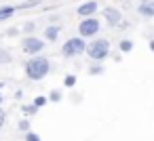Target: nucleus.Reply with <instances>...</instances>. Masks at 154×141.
<instances>
[{
  "instance_id": "obj_21",
  "label": "nucleus",
  "mask_w": 154,
  "mask_h": 141,
  "mask_svg": "<svg viewBox=\"0 0 154 141\" xmlns=\"http://www.w3.org/2000/svg\"><path fill=\"white\" fill-rule=\"evenodd\" d=\"M5 122H7V114H5V110H0V128L5 126Z\"/></svg>"
},
{
  "instance_id": "obj_3",
  "label": "nucleus",
  "mask_w": 154,
  "mask_h": 141,
  "mask_svg": "<svg viewBox=\"0 0 154 141\" xmlns=\"http://www.w3.org/2000/svg\"><path fill=\"white\" fill-rule=\"evenodd\" d=\"M85 49H87V40L80 38V36H74V38H68V40L63 42L61 55H63V57H78V55L85 53Z\"/></svg>"
},
{
  "instance_id": "obj_24",
  "label": "nucleus",
  "mask_w": 154,
  "mask_h": 141,
  "mask_svg": "<svg viewBox=\"0 0 154 141\" xmlns=\"http://www.w3.org/2000/svg\"><path fill=\"white\" fill-rule=\"evenodd\" d=\"M118 2H127V0H118Z\"/></svg>"
},
{
  "instance_id": "obj_1",
  "label": "nucleus",
  "mask_w": 154,
  "mask_h": 141,
  "mask_svg": "<svg viewBox=\"0 0 154 141\" xmlns=\"http://www.w3.org/2000/svg\"><path fill=\"white\" fill-rule=\"evenodd\" d=\"M49 72H51V61H49V57H45L40 53L38 55H30V59L26 61V76L30 80H34V82L47 78Z\"/></svg>"
},
{
  "instance_id": "obj_2",
  "label": "nucleus",
  "mask_w": 154,
  "mask_h": 141,
  "mask_svg": "<svg viewBox=\"0 0 154 141\" xmlns=\"http://www.w3.org/2000/svg\"><path fill=\"white\" fill-rule=\"evenodd\" d=\"M85 53H87V57L93 59V61H103V59L110 57V40H106V38H95L93 42L87 44Z\"/></svg>"
},
{
  "instance_id": "obj_17",
  "label": "nucleus",
  "mask_w": 154,
  "mask_h": 141,
  "mask_svg": "<svg viewBox=\"0 0 154 141\" xmlns=\"http://www.w3.org/2000/svg\"><path fill=\"white\" fill-rule=\"evenodd\" d=\"M34 30H36V23L34 21H26L23 23V32L26 34H34Z\"/></svg>"
},
{
  "instance_id": "obj_16",
  "label": "nucleus",
  "mask_w": 154,
  "mask_h": 141,
  "mask_svg": "<svg viewBox=\"0 0 154 141\" xmlns=\"http://www.w3.org/2000/svg\"><path fill=\"white\" fill-rule=\"evenodd\" d=\"M47 101H49V99H47V97H42V95H40V97H36V99H34V101H32V105H34V107H38V110H40V107H45V105H47Z\"/></svg>"
},
{
  "instance_id": "obj_5",
  "label": "nucleus",
  "mask_w": 154,
  "mask_h": 141,
  "mask_svg": "<svg viewBox=\"0 0 154 141\" xmlns=\"http://www.w3.org/2000/svg\"><path fill=\"white\" fill-rule=\"evenodd\" d=\"M21 49H23V53H26V55H38V53H42V51H45V40H42V38H38V36L28 34V36L21 40Z\"/></svg>"
},
{
  "instance_id": "obj_8",
  "label": "nucleus",
  "mask_w": 154,
  "mask_h": 141,
  "mask_svg": "<svg viewBox=\"0 0 154 141\" xmlns=\"http://www.w3.org/2000/svg\"><path fill=\"white\" fill-rule=\"evenodd\" d=\"M97 9H99L97 0H89V2H82V4L76 9V13H78L80 17H89V15H95V13H97Z\"/></svg>"
},
{
  "instance_id": "obj_10",
  "label": "nucleus",
  "mask_w": 154,
  "mask_h": 141,
  "mask_svg": "<svg viewBox=\"0 0 154 141\" xmlns=\"http://www.w3.org/2000/svg\"><path fill=\"white\" fill-rule=\"evenodd\" d=\"M15 11H19L17 7H0V21H5V19H11L15 15Z\"/></svg>"
},
{
  "instance_id": "obj_12",
  "label": "nucleus",
  "mask_w": 154,
  "mask_h": 141,
  "mask_svg": "<svg viewBox=\"0 0 154 141\" xmlns=\"http://www.w3.org/2000/svg\"><path fill=\"white\" fill-rule=\"evenodd\" d=\"M11 61H13V55H11V51L0 46V65H7V63H11Z\"/></svg>"
},
{
  "instance_id": "obj_25",
  "label": "nucleus",
  "mask_w": 154,
  "mask_h": 141,
  "mask_svg": "<svg viewBox=\"0 0 154 141\" xmlns=\"http://www.w3.org/2000/svg\"><path fill=\"white\" fill-rule=\"evenodd\" d=\"M139 2H143V0H139Z\"/></svg>"
},
{
  "instance_id": "obj_19",
  "label": "nucleus",
  "mask_w": 154,
  "mask_h": 141,
  "mask_svg": "<svg viewBox=\"0 0 154 141\" xmlns=\"http://www.w3.org/2000/svg\"><path fill=\"white\" fill-rule=\"evenodd\" d=\"M17 128H19V130H23V133H26V130H30V120H26V118H23V120H19V122H17Z\"/></svg>"
},
{
  "instance_id": "obj_14",
  "label": "nucleus",
  "mask_w": 154,
  "mask_h": 141,
  "mask_svg": "<svg viewBox=\"0 0 154 141\" xmlns=\"http://www.w3.org/2000/svg\"><path fill=\"white\" fill-rule=\"evenodd\" d=\"M47 99L53 101V103H59V101L63 99V93H61V91H51V95H49Z\"/></svg>"
},
{
  "instance_id": "obj_23",
  "label": "nucleus",
  "mask_w": 154,
  "mask_h": 141,
  "mask_svg": "<svg viewBox=\"0 0 154 141\" xmlns=\"http://www.w3.org/2000/svg\"><path fill=\"white\" fill-rule=\"evenodd\" d=\"M2 88H5V82H0V105H2Z\"/></svg>"
},
{
  "instance_id": "obj_15",
  "label": "nucleus",
  "mask_w": 154,
  "mask_h": 141,
  "mask_svg": "<svg viewBox=\"0 0 154 141\" xmlns=\"http://www.w3.org/2000/svg\"><path fill=\"white\" fill-rule=\"evenodd\" d=\"M74 84H76V76H74V74H68V76L63 78V86H68V88H72Z\"/></svg>"
},
{
  "instance_id": "obj_9",
  "label": "nucleus",
  "mask_w": 154,
  "mask_h": 141,
  "mask_svg": "<svg viewBox=\"0 0 154 141\" xmlns=\"http://www.w3.org/2000/svg\"><path fill=\"white\" fill-rule=\"evenodd\" d=\"M59 32H61V28H59V26H49V28L45 30V40L55 42V40L59 38Z\"/></svg>"
},
{
  "instance_id": "obj_20",
  "label": "nucleus",
  "mask_w": 154,
  "mask_h": 141,
  "mask_svg": "<svg viewBox=\"0 0 154 141\" xmlns=\"http://www.w3.org/2000/svg\"><path fill=\"white\" fill-rule=\"evenodd\" d=\"M21 110H23V114H36L38 112V107H34V105H21Z\"/></svg>"
},
{
  "instance_id": "obj_18",
  "label": "nucleus",
  "mask_w": 154,
  "mask_h": 141,
  "mask_svg": "<svg viewBox=\"0 0 154 141\" xmlns=\"http://www.w3.org/2000/svg\"><path fill=\"white\" fill-rule=\"evenodd\" d=\"M26 141H42L38 133H32V130H26Z\"/></svg>"
},
{
  "instance_id": "obj_22",
  "label": "nucleus",
  "mask_w": 154,
  "mask_h": 141,
  "mask_svg": "<svg viewBox=\"0 0 154 141\" xmlns=\"http://www.w3.org/2000/svg\"><path fill=\"white\" fill-rule=\"evenodd\" d=\"M15 34H19V30H17V28H11V30H7V36H15Z\"/></svg>"
},
{
  "instance_id": "obj_7",
  "label": "nucleus",
  "mask_w": 154,
  "mask_h": 141,
  "mask_svg": "<svg viewBox=\"0 0 154 141\" xmlns=\"http://www.w3.org/2000/svg\"><path fill=\"white\" fill-rule=\"evenodd\" d=\"M137 15H141L143 19H152L154 17V0H143L137 4Z\"/></svg>"
},
{
  "instance_id": "obj_4",
  "label": "nucleus",
  "mask_w": 154,
  "mask_h": 141,
  "mask_svg": "<svg viewBox=\"0 0 154 141\" xmlns=\"http://www.w3.org/2000/svg\"><path fill=\"white\" fill-rule=\"evenodd\" d=\"M99 28H101V23H99V19H95L93 15L82 17V21L78 23V36H80V38H91V36H97Z\"/></svg>"
},
{
  "instance_id": "obj_11",
  "label": "nucleus",
  "mask_w": 154,
  "mask_h": 141,
  "mask_svg": "<svg viewBox=\"0 0 154 141\" xmlns=\"http://www.w3.org/2000/svg\"><path fill=\"white\" fill-rule=\"evenodd\" d=\"M103 72H106V68H103L99 61H95V63L87 70V74H89V76H103Z\"/></svg>"
},
{
  "instance_id": "obj_13",
  "label": "nucleus",
  "mask_w": 154,
  "mask_h": 141,
  "mask_svg": "<svg viewBox=\"0 0 154 141\" xmlns=\"http://www.w3.org/2000/svg\"><path fill=\"white\" fill-rule=\"evenodd\" d=\"M118 49H120L122 53H131V51H133V40H129V38H125V40H120V44H118Z\"/></svg>"
},
{
  "instance_id": "obj_6",
  "label": "nucleus",
  "mask_w": 154,
  "mask_h": 141,
  "mask_svg": "<svg viewBox=\"0 0 154 141\" xmlns=\"http://www.w3.org/2000/svg\"><path fill=\"white\" fill-rule=\"evenodd\" d=\"M103 19H106V23H108L110 28H116V26H120V21H122V13H120L118 9H114V7H106V9H103Z\"/></svg>"
}]
</instances>
